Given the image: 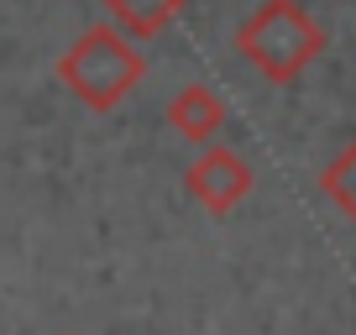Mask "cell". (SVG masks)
Wrapping results in <instances>:
<instances>
[{"mask_svg": "<svg viewBox=\"0 0 356 335\" xmlns=\"http://www.w3.org/2000/svg\"><path fill=\"white\" fill-rule=\"evenodd\" d=\"M58 79L74 90L79 105H89V111H115L147 79V58L136 53V42H126L111 22H95L58 53Z\"/></svg>", "mask_w": 356, "mask_h": 335, "instance_id": "cell-1", "label": "cell"}, {"mask_svg": "<svg viewBox=\"0 0 356 335\" xmlns=\"http://www.w3.org/2000/svg\"><path fill=\"white\" fill-rule=\"evenodd\" d=\"M236 53L273 84H293L314 58L325 53V26L299 0H262L236 26Z\"/></svg>", "mask_w": 356, "mask_h": 335, "instance_id": "cell-2", "label": "cell"}, {"mask_svg": "<svg viewBox=\"0 0 356 335\" xmlns=\"http://www.w3.org/2000/svg\"><path fill=\"white\" fill-rule=\"evenodd\" d=\"M252 183H257V173L236 147H200L194 163L184 168V189H189L210 215H231L236 204L252 194Z\"/></svg>", "mask_w": 356, "mask_h": 335, "instance_id": "cell-3", "label": "cell"}, {"mask_svg": "<svg viewBox=\"0 0 356 335\" xmlns=\"http://www.w3.org/2000/svg\"><path fill=\"white\" fill-rule=\"evenodd\" d=\"M168 126H173L184 142L194 147H215V131L225 126V100L210 90V84H184V90L168 100Z\"/></svg>", "mask_w": 356, "mask_h": 335, "instance_id": "cell-4", "label": "cell"}, {"mask_svg": "<svg viewBox=\"0 0 356 335\" xmlns=\"http://www.w3.org/2000/svg\"><path fill=\"white\" fill-rule=\"evenodd\" d=\"M184 6H189V0H105L111 26L126 37V42H131V37H136V42H147V37L168 32Z\"/></svg>", "mask_w": 356, "mask_h": 335, "instance_id": "cell-5", "label": "cell"}, {"mask_svg": "<svg viewBox=\"0 0 356 335\" xmlns=\"http://www.w3.org/2000/svg\"><path fill=\"white\" fill-rule=\"evenodd\" d=\"M320 189H325V199L335 204V210L346 215V220L356 225V136L341 147V152L325 163V173H320Z\"/></svg>", "mask_w": 356, "mask_h": 335, "instance_id": "cell-6", "label": "cell"}]
</instances>
